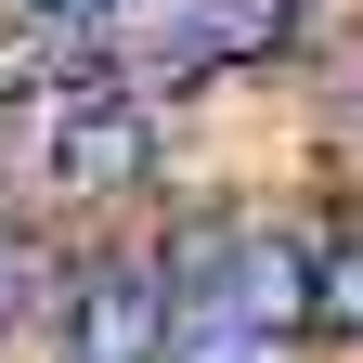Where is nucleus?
<instances>
[{"mask_svg": "<svg viewBox=\"0 0 363 363\" xmlns=\"http://www.w3.org/2000/svg\"><path fill=\"white\" fill-rule=\"evenodd\" d=\"M169 272L156 259H104L91 286H65V363H169Z\"/></svg>", "mask_w": 363, "mask_h": 363, "instance_id": "1", "label": "nucleus"}, {"mask_svg": "<svg viewBox=\"0 0 363 363\" xmlns=\"http://www.w3.org/2000/svg\"><path fill=\"white\" fill-rule=\"evenodd\" d=\"M143 182H156V117L130 104V91H91V104L52 117V195L117 208V195H143Z\"/></svg>", "mask_w": 363, "mask_h": 363, "instance_id": "2", "label": "nucleus"}, {"mask_svg": "<svg viewBox=\"0 0 363 363\" xmlns=\"http://www.w3.org/2000/svg\"><path fill=\"white\" fill-rule=\"evenodd\" d=\"M220 311H247L259 337H298V325H311V247L247 234V247H234V272H220Z\"/></svg>", "mask_w": 363, "mask_h": 363, "instance_id": "3", "label": "nucleus"}, {"mask_svg": "<svg viewBox=\"0 0 363 363\" xmlns=\"http://www.w3.org/2000/svg\"><path fill=\"white\" fill-rule=\"evenodd\" d=\"M311 337H363V234L311 259Z\"/></svg>", "mask_w": 363, "mask_h": 363, "instance_id": "4", "label": "nucleus"}, {"mask_svg": "<svg viewBox=\"0 0 363 363\" xmlns=\"http://www.w3.org/2000/svg\"><path fill=\"white\" fill-rule=\"evenodd\" d=\"M234 247H247V234H234V220H182V234L156 247V272H169V298H195V286H208V272H234Z\"/></svg>", "mask_w": 363, "mask_h": 363, "instance_id": "5", "label": "nucleus"}, {"mask_svg": "<svg viewBox=\"0 0 363 363\" xmlns=\"http://www.w3.org/2000/svg\"><path fill=\"white\" fill-rule=\"evenodd\" d=\"M169 363H259V325L220 311V325H169Z\"/></svg>", "mask_w": 363, "mask_h": 363, "instance_id": "6", "label": "nucleus"}, {"mask_svg": "<svg viewBox=\"0 0 363 363\" xmlns=\"http://www.w3.org/2000/svg\"><path fill=\"white\" fill-rule=\"evenodd\" d=\"M26 286H39V247L13 234V220H0V311H26Z\"/></svg>", "mask_w": 363, "mask_h": 363, "instance_id": "7", "label": "nucleus"}, {"mask_svg": "<svg viewBox=\"0 0 363 363\" xmlns=\"http://www.w3.org/2000/svg\"><path fill=\"white\" fill-rule=\"evenodd\" d=\"M39 26H91V13H117V0H26Z\"/></svg>", "mask_w": 363, "mask_h": 363, "instance_id": "8", "label": "nucleus"}]
</instances>
